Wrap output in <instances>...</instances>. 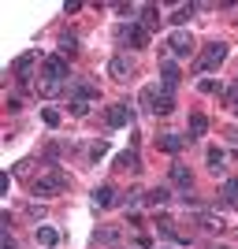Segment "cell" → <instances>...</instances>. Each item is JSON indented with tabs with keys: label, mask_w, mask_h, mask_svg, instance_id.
<instances>
[{
	"label": "cell",
	"mask_w": 238,
	"mask_h": 249,
	"mask_svg": "<svg viewBox=\"0 0 238 249\" xmlns=\"http://www.w3.org/2000/svg\"><path fill=\"white\" fill-rule=\"evenodd\" d=\"M190 15H194V4H179V8L171 11V22H175V30H179V26H183V22L190 19Z\"/></svg>",
	"instance_id": "16"
},
{
	"label": "cell",
	"mask_w": 238,
	"mask_h": 249,
	"mask_svg": "<svg viewBox=\"0 0 238 249\" xmlns=\"http://www.w3.org/2000/svg\"><path fill=\"white\" fill-rule=\"evenodd\" d=\"M108 71H112L115 78H127V74H134V60H130V56H115V60L108 63Z\"/></svg>",
	"instance_id": "10"
},
{
	"label": "cell",
	"mask_w": 238,
	"mask_h": 249,
	"mask_svg": "<svg viewBox=\"0 0 238 249\" xmlns=\"http://www.w3.org/2000/svg\"><path fill=\"white\" fill-rule=\"evenodd\" d=\"M186 145V138H179V134H164L160 138V149H164V153H175V149H183Z\"/></svg>",
	"instance_id": "15"
},
{
	"label": "cell",
	"mask_w": 238,
	"mask_h": 249,
	"mask_svg": "<svg viewBox=\"0 0 238 249\" xmlns=\"http://www.w3.org/2000/svg\"><path fill=\"white\" fill-rule=\"evenodd\" d=\"M223 201L238 208V178H227V182H223Z\"/></svg>",
	"instance_id": "19"
},
{
	"label": "cell",
	"mask_w": 238,
	"mask_h": 249,
	"mask_svg": "<svg viewBox=\"0 0 238 249\" xmlns=\"http://www.w3.org/2000/svg\"><path fill=\"white\" fill-rule=\"evenodd\" d=\"M138 15H142V19H138V26H145L149 34H153L156 26H160V11H156L153 4H145V8H138Z\"/></svg>",
	"instance_id": "8"
},
{
	"label": "cell",
	"mask_w": 238,
	"mask_h": 249,
	"mask_svg": "<svg viewBox=\"0 0 238 249\" xmlns=\"http://www.w3.org/2000/svg\"><path fill=\"white\" fill-rule=\"evenodd\" d=\"M108 123L112 126H127L130 123V108H127V104H112V108H108Z\"/></svg>",
	"instance_id": "11"
},
{
	"label": "cell",
	"mask_w": 238,
	"mask_h": 249,
	"mask_svg": "<svg viewBox=\"0 0 238 249\" xmlns=\"http://www.w3.org/2000/svg\"><path fill=\"white\" fill-rule=\"evenodd\" d=\"M60 190H67V178H63L60 171H45V175L34 178V194H37V197H52V194H60Z\"/></svg>",
	"instance_id": "3"
},
{
	"label": "cell",
	"mask_w": 238,
	"mask_h": 249,
	"mask_svg": "<svg viewBox=\"0 0 238 249\" xmlns=\"http://www.w3.org/2000/svg\"><path fill=\"white\" fill-rule=\"evenodd\" d=\"M37 242H41L45 249L60 246V231H56V227H37Z\"/></svg>",
	"instance_id": "13"
},
{
	"label": "cell",
	"mask_w": 238,
	"mask_h": 249,
	"mask_svg": "<svg viewBox=\"0 0 238 249\" xmlns=\"http://www.w3.org/2000/svg\"><path fill=\"white\" fill-rule=\"evenodd\" d=\"M37 93H45V97H56V93H60V82H49V78H41V82H37Z\"/></svg>",
	"instance_id": "22"
},
{
	"label": "cell",
	"mask_w": 238,
	"mask_h": 249,
	"mask_svg": "<svg viewBox=\"0 0 238 249\" xmlns=\"http://www.w3.org/2000/svg\"><path fill=\"white\" fill-rule=\"evenodd\" d=\"M223 60H227V45H223V41H212L201 56H197V71H201V74H212V71L223 67Z\"/></svg>",
	"instance_id": "1"
},
{
	"label": "cell",
	"mask_w": 238,
	"mask_h": 249,
	"mask_svg": "<svg viewBox=\"0 0 238 249\" xmlns=\"http://www.w3.org/2000/svg\"><path fill=\"white\" fill-rule=\"evenodd\" d=\"M142 104H145V108H153L156 115H167L171 108H175V97L167 93V89H156V86H149V89H142Z\"/></svg>",
	"instance_id": "2"
},
{
	"label": "cell",
	"mask_w": 238,
	"mask_h": 249,
	"mask_svg": "<svg viewBox=\"0 0 238 249\" xmlns=\"http://www.w3.org/2000/svg\"><path fill=\"white\" fill-rule=\"evenodd\" d=\"M167 178L175 182V186H190V167H183V164H171V171H167Z\"/></svg>",
	"instance_id": "12"
},
{
	"label": "cell",
	"mask_w": 238,
	"mask_h": 249,
	"mask_svg": "<svg viewBox=\"0 0 238 249\" xmlns=\"http://www.w3.org/2000/svg\"><path fill=\"white\" fill-rule=\"evenodd\" d=\"M145 201H149V205H156V208H160V205H167V201H171V194H167L164 186H156V190H153V194H149V197H145Z\"/></svg>",
	"instance_id": "21"
},
{
	"label": "cell",
	"mask_w": 238,
	"mask_h": 249,
	"mask_svg": "<svg viewBox=\"0 0 238 249\" xmlns=\"http://www.w3.org/2000/svg\"><path fill=\"white\" fill-rule=\"evenodd\" d=\"M156 231H160L164 238H175V223H171V219H160V223H156Z\"/></svg>",
	"instance_id": "24"
},
{
	"label": "cell",
	"mask_w": 238,
	"mask_h": 249,
	"mask_svg": "<svg viewBox=\"0 0 238 249\" xmlns=\"http://www.w3.org/2000/svg\"><path fill=\"white\" fill-rule=\"evenodd\" d=\"M201 227H205L208 234H220V231H223V219L212 216V212H205V216H201Z\"/></svg>",
	"instance_id": "17"
},
{
	"label": "cell",
	"mask_w": 238,
	"mask_h": 249,
	"mask_svg": "<svg viewBox=\"0 0 238 249\" xmlns=\"http://www.w3.org/2000/svg\"><path fill=\"white\" fill-rule=\"evenodd\" d=\"M205 130H208V119H205V115H201V112H194V115H190V134H205Z\"/></svg>",
	"instance_id": "20"
},
{
	"label": "cell",
	"mask_w": 238,
	"mask_h": 249,
	"mask_svg": "<svg viewBox=\"0 0 238 249\" xmlns=\"http://www.w3.org/2000/svg\"><path fill=\"white\" fill-rule=\"evenodd\" d=\"M60 52H67V56L74 52V34H71V30H63V34H60Z\"/></svg>",
	"instance_id": "23"
},
{
	"label": "cell",
	"mask_w": 238,
	"mask_h": 249,
	"mask_svg": "<svg viewBox=\"0 0 238 249\" xmlns=\"http://www.w3.org/2000/svg\"><path fill=\"white\" fill-rule=\"evenodd\" d=\"M119 41L130 45V49H142V45H149V30H145V26H123V30H119Z\"/></svg>",
	"instance_id": "6"
},
{
	"label": "cell",
	"mask_w": 238,
	"mask_h": 249,
	"mask_svg": "<svg viewBox=\"0 0 238 249\" xmlns=\"http://www.w3.org/2000/svg\"><path fill=\"white\" fill-rule=\"evenodd\" d=\"M41 78H49V82H67L71 78V71H67V60H60V56H49V60L41 63Z\"/></svg>",
	"instance_id": "4"
},
{
	"label": "cell",
	"mask_w": 238,
	"mask_h": 249,
	"mask_svg": "<svg viewBox=\"0 0 238 249\" xmlns=\"http://www.w3.org/2000/svg\"><path fill=\"white\" fill-rule=\"evenodd\" d=\"M197 89H201V93H220V82H216V78H201Z\"/></svg>",
	"instance_id": "25"
},
{
	"label": "cell",
	"mask_w": 238,
	"mask_h": 249,
	"mask_svg": "<svg viewBox=\"0 0 238 249\" xmlns=\"http://www.w3.org/2000/svg\"><path fill=\"white\" fill-rule=\"evenodd\" d=\"M160 78H164V82H160V89H167V93H175V86H179V67L171 60L164 63V67H160Z\"/></svg>",
	"instance_id": "9"
},
{
	"label": "cell",
	"mask_w": 238,
	"mask_h": 249,
	"mask_svg": "<svg viewBox=\"0 0 238 249\" xmlns=\"http://www.w3.org/2000/svg\"><path fill=\"white\" fill-rule=\"evenodd\" d=\"M41 119H45V123H49V126H56V123H60V115L52 112V108H45V112H41Z\"/></svg>",
	"instance_id": "28"
},
{
	"label": "cell",
	"mask_w": 238,
	"mask_h": 249,
	"mask_svg": "<svg viewBox=\"0 0 238 249\" xmlns=\"http://www.w3.org/2000/svg\"><path fill=\"white\" fill-rule=\"evenodd\" d=\"M208 171H212V175H223V153H220V149H208Z\"/></svg>",
	"instance_id": "14"
},
{
	"label": "cell",
	"mask_w": 238,
	"mask_h": 249,
	"mask_svg": "<svg viewBox=\"0 0 238 249\" xmlns=\"http://www.w3.org/2000/svg\"><path fill=\"white\" fill-rule=\"evenodd\" d=\"M30 63H34V56H19V60H15V74H26Z\"/></svg>",
	"instance_id": "26"
},
{
	"label": "cell",
	"mask_w": 238,
	"mask_h": 249,
	"mask_svg": "<svg viewBox=\"0 0 238 249\" xmlns=\"http://www.w3.org/2000/svg\"><path fill=\"white\" fill-rule=\"evenodd\" d=\"M119 164H123V167H130V171H134V167H138V153H123V156H119Z\"/></svg>",
	"instance_id": "27"
},
{
	"label": "cell",
	"mask_w": 238,
	"mask_h": 249,
	"mask_svg": "<svg viewBox=\"0 0 238 249\" xmlns=\"http://www.w3.org/2000/svg\"><path fill=\"white\" fill-rule=\"evenodd\" d=\"M167 49L175 52L179 60H186L190 52H194V37H190L186 30H175V34H171V41H167Z\"/></svg>",
	"instance_id": "5"
},
{
	"label": "cell",
	"mask_w": 238,
	"mask_h": 249,
	"mask_svg": "<svg viewBox=\"0 0 238 249\" xmlns=\"http://www.w3.org/2000/svg\"><path fill=\"white\" fill-rule=\"evenodd\" d=\"M93 197H97V205H101V208H112V205H115V190H112V186H101Z\"/></svg>",
	"instance_id": "18"
},
{
	"label": "cell",
	"mask_w": 238,
	"mask_h": 249,
	"mask_svg": "<svg viewBox=\"0 0 238 249\" xmlns=\"http://www.w3.org/2000/svg\"><path fill=\"white\" fill-rule=\"evenodd\" d=\"M90 101H97V89H93V86H74V101H71V108H74V112H78V115H82V112H90Z\"/></svg>",
	"instance_id": "7"
}]
</instances>
